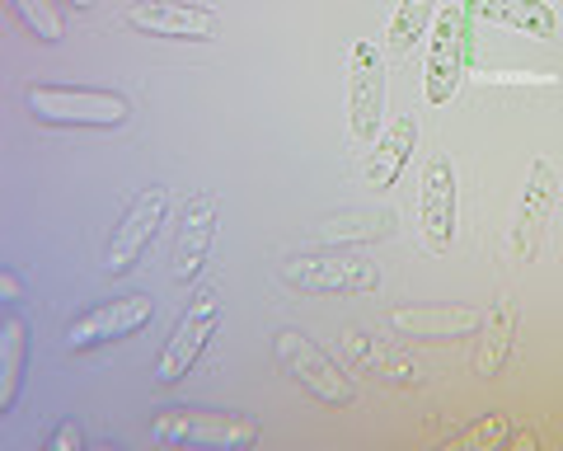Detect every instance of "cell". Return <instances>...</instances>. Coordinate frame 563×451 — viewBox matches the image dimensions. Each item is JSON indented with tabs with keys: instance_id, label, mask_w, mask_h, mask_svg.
I'll use <instances>...</instances> for the list:
<instances>
[{
	"instance_id": "6da1fadb",
	"label": "cell",
	"mask_w": 563,
	"mask_h": 451,
	"mask_svg": "<svg viewBox=\"0 0 563 451\" xmlns=\"http://www.w3.org/2000/svg\"><path fill=\"white\" fill-rule=\"evenodd\" d=\"M277 283L296 297H362L380 287V268L366 254L320 245L310 254H291L277 268Z\"/></svg>"
},
{
	"instance_id": "7a4b0ae2",
	"label": "cell",
	"mask_w": 563,
	"mask_h": 451,
	"mask_svg": "<svg viewBox=\"0 0 563 451\" xmlns=\"http://www.w3.org/2000/svg\"><path fill=\"white\" fill-rule=\"evenodd\" d=\"M24 109L43 128H90L113 132L128 123L132 103L118 90H85V85H24Z\"/></svg>"
},
{
	"instance_id": "3957f363",
	"label": "cell",
	"mask_w": 563,
	"mask_h": 451,
	"mask_svg": "<svg viewBox=\"0 0 563 451\" xmlns=\"http://www.w3.org/2000/svg\"><path fill=\"white\" fill-rule=\"evenodd\" d=\"M151 438L161 447L244 451L258 442V424L250 414H225V409H165L151 419Z\"/></svg>"
},
{
	"instance_id": "277c9868",
	"label": "cell",
	"mask_w": 563,
	"mask_h": 451,
	"mask_svg": "<svg viewBox=\"0 0 563 451\" xmlns=\"http://www.w3.org/2000/svg\"><path fill=\"white\" fill-rule=\"evenodd\" d=\"M273 353H277V367L287 372L301 391H310L320 405L347 409L352 400H357V386H352V376L310 334H301V329H282V334L273 339Z\"/></svg>"
},
{
	"instance_id": "5b68a950",
	"label": "cell",
	"mask_w": 563,
	"mask_h": 451,
	"mask_svg": "<svg viewBox=\"0 0 563 451\" xmlns=\"http://www.w3.org/2000/svg\"><path fill=\"white\" fill-rule=\"evenodd\" d=\"M465 57H470V10L442 6L428 29V72H422V95H428L432 109L451 103V95L461 90Z\"/></svg>"
},
{
	"instance_id": "8992f818",
	"label": "cell",
	"mask_w": 563,
	"mask_h": 451,
	"mask_svg": "<svg viewBox=\"0 0 563 451\" xmlns=\"http://www.w3.org/2000/svg\"><path fill=\"white\" fill-rule=\"evenodd\" d=\"M217 329H221V301H217V292H198V297H192L179 310V320H174L161 358H155V386H161V391L179 386V381L192 372V362L202 358V349L211 343Z\"/></svg>"
},
{
	"instance_id": "52a82bcc",
	"label": "cell",
	"mask_w": 563,
	"mask_h": 451,
	"mask_svg": "<svg viewBox=\"0 0 563 451\" xmlns=\"http://www.w3.org/2000/svg\"><path fill=\"white\" fill-rule=\"evenodd\" d=\"M347 136L352 146L372 151L380 136V118H385V62L376 43H352L347 52Z\"/></svg>"
},
{
	"instance_id": "ba28073f",
	"label": "cell",
	"mask_w": 563,
	"mask_h": 451,
	"mask_svg": "<svg viewBox=\"0 0 563 451\" xmlns=\"http://www.w3.org/2000/svg\"><path fill=\"white\" fill-rule=\"evenodd\" d=\"M165 217H169V188L165 184L141 188V194L128 202L122 221L113 226V235H109V250H103V273H109V277H128L141 264V254L155 245Z\"/></svg>"
},
{
	"instance_id": "9c48e42d",
	"label": "cell",
	"mask_w": 563,
	"mask_h": 451,
	"mask_svg": "<svg viewBox=\"0 0 563 451\" xmlns=\"http://www.w3.org/2000/svg\"><path fill=\"white\" fill-rule=\"evenodd\" d=\"M155 316V301L151 297H113V301H103L95 310H85V316H76L66 324V349L70 353H95V349H109V343H122V339H132L136 329H146Z\"/></svg>"
},
{
	"instance_id": "30bf717a",
	"label": "cell",
	"mask_w": 563,
	"mask_h": 451,
	"mask_svg": "<svg viewBox=\"0 0 563 451\" xmlns=\"http://www.w3.org/2000/svg\"><path fill=\"white\" fill-rule=\"evenodd\" d=\"M455 217H461L455 165H451V155H432V161L422 165V184H418V231H422V245L432 254H451Z\"/></svg>"
},
{
	"instance_id": "8fae6325",
	"label": "cell",
	"mask_w": 563,
	"mask_h": 451,
	"mask_svg": "<svg viewBox=\"0 0 563 451\" xmlns=\"http://www.w3.org/2000/svg\"><path fill=\"white\" fill-rule=\"evenodd\" d=\"M554 207H559V175H554L550 161H536L531 175H526V184H521L517 212H512V258L517 264H536Z\"/></svg>"
},
{
	"instance_id": "7c38bea8",
	"label": "cell",
	"mask_w": 563,
	"mask_h": 451,
	"mask_svg": "<svg viewBox=\"0 0 563 451\" xmlns=\"http://www.w3.org/2000/svg\"><path fill=\"white\" fill-rule=\"evenodd\" d=\"M343 353L352 362V372L372 376V381H380V386H395V391H418L422 386L418 358L404 349V343H395V339L366 334L362 324H347L343 329Z\"/></svg>"
},
{
	"instance_id": "4fadbf2b",
	"label": "cell",
	"mask_w": 563,
	"mask_h": 451,
	"mask_svg": "<svg viewBox=\"0 0 563 451\" xmlns=\"http://www.w3.org/2000/svg\"><path fill=\"white\" fill-rule=\"evenodd\" d=\"M122 24L146 33V38H174V43H211L217 38V10L207 6H174V0H136L122 10Z\"/></svg>"
},
{
	"instance_id": "5bb4252c",
	"label": "cell",
	"mask_w": 563,
	"mask_h": 451,
	"mask_svg": "<svg viewBox=\"0 0 563 451\" xmlns=\"http://www.w3.org/2000/svg\"><path fill=\"white\" fill-rule=\"evenodd\" d=\"M385 324L399 339H418V343H455L484 329V316L470 306H390Z\"/></svg>"
},
{
	"instance_id": "9a60e30c",
	"label": "cell",
	"mask_w": 563,
	"mask_h": 451,
	"mask_svg": "<svg viewBox=\"0 0 563 451\" xmlns=\"http://www.w3.org/2000/svg\"><path fill=\"white\" fill-rule=\"evenodd\" d=\"M217 240V198L198 194L184 202V217H179V235H174V283L188 287L198 283V273L207 264V250Z\"/></svg>"
},
{
	"instance_id": "2e32d148",
	"label": "cell",
	"mask_w": 563,
	"mask_h": 451,
	"mask_svg": "<svg viewBox=\"0 0 563 451\" xmlns=\"http://www.w3.org/2000/svg\"><path fill=\"white\" fill-rule=\"evenodd\" d=\"M517 349V301L512 297H498L488 306L484 329H479V353H474V376L493 381L507 362H512Z\"/></svg>"
},
{
	"instance_id": "e0dca14e",
	"label": "cell",
	"mask_w": 563,
	"mask_h": 451,
	"mask_svg": "<svg viewBox=\"0 0 563 451\" xmlns=\"http://www.w3.org/2000/svg\"><path fill=\"white\" fill-rule=\"evenodd\" d=\"M413 146H418V123H413V118H395V123L385 128L376 136V146H372V161H366V184H372L376 194H380V188H395L399 175L413 161Z\"/></svg>"
},
{
	"instance_id": "ac0fdd59",
	"label": "cell",
	"mask_w": 563,
	"mask_h": 451,
	"mask_svg": "<svg viewBox=\"0 0 563 451\" xmlns=\"http://www.w3.org/2000/svg\"><path fill=\"white\" fill-rule=\"evenodd\" d=\"M395 231V212H376V207H357V212H339V217H324L314 226V245H333V250H347V245H376Z\"/></svg>"
},
{
	"instance_id": "d6986e66",
	"label": "cell",
	"mask_w": 563,
	"mask_h": 451,
	"mask_svg": "<svg viewBox=\"0 0 563 451\" xmlns=\"http://www.w3.org/2000/svg\"><path fill=\"white\" fill-rule=\"evenodd\" d=\"M488 24L517 29L526 38H554V10L544 0H474Z\"/></svg>"
},
{
	"instance_id": "ffe728a7",
	"label": "cell",
	"mask_w": 563,
	"mask_h": 451,
	"mask_svg": "<svg viewBox=\"0 0 563 451\" xmlns=\"http://www.w3.org/2000/svg\"><path fill=\"white\" fill-rule=\"evenodd\" d=\"M24 358H29V324L24 316H5L0 320V414H10L14 400H20Z\"/></svg>"
},
{
	"instance_id": "44dd1931",
	"label": "cell",
	"mask_w": 563,
	"mask_h": 451,
	"mask_svg": "<svg viewBox=\"0 0 563 451\" xmlns=\"http://www.w3.org/2000/svg\"><path fill=\"white\" fill-rule=\"evenodd\" d=\"M437 20V0H399L390 14V29H385V52L390 57H409L413 43L432 29Z\"/></svg>"
},
{
	"instance_id": "7402d4cb",
	"label": "cell",
	"mask_w": 563,
	"mask_h": 451,
	"mask_svg": "<svg viewBox=\"0 0 563 451\" xmlns=\"http://www.w3.org/2000/svg\"><path fill=\"white\" fill-rule=\"evenodd\" d=\"M5 6H10V14H14V20H20L38 43H62L66 20H62V10L52 6V0H5Z\"/></svg>"
},
{
	"instance_id": "603a6c76",
	"label": "cell",
	"mask_w": 563,
	"mask_h": 451,
	"mask_svg": "<svg viewBox=\"0 0 563 451\" xmlns=\"http://www.w3.org/2000/svg\"><path fill=\"white\" fill-rule=\"evenodd\" d=\"M503 442H507V414H484V419H474L470 428L451 432L442 447L446 451L451 447H479V451H488V447H503Z\"/></svg>"
},
{
	"instance_id": "cb8c5ba5",
	"label": "cell",
	"mask_w": 563,
	"mask_h": 451,
	"mask_svg": "<svg viewBox=\"0 0 563 451\" xmlns=\"http://www.w3.org/2000/svg\"><path fill=\"white\" fill-rule=\"evenodd\" d=\"M80 442H85V432H80L76 419H70V424H62V428L47 438V451H80Z\"/></svg>"
},
{
	"instance_id": "d4e9b609",
	"label": "cell",
	"mask_w": 563,
	"mask_h": 451,
	"mask_svg": "<svg viewBox=\"0 0 563 451\" xmlns=\"http://www.w3.org/2000/svg\"><path fill=\"white\" fill-rule=\"evenodd\" d=\"M0 301H20V273L14 268H0Z\"/></svg>"
},
{
	"instance_id": "484cf974",
	"label": "cell",
	"mask_w": 563,
	"mask_h": 451,
	"mask_svg": "<svg viewBox=\"0 0 563 451\" xmlns=\"http://www.w3.org/2000/svg\"><path fill=\"white\" fill-rule=\"evenodd\" d=\"M66 6H70V10H90L95 0H66Z\"/></svg>"
}]
</instances>
